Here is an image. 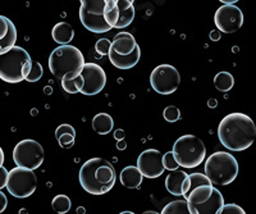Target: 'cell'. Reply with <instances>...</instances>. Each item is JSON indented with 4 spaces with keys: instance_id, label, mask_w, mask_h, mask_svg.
<instances>
[{
    "instance_id": "23",
    "label": "cell",
    "mask_w": 256,
    "mask_h": 214,
    "mask_svg": "<svg viewBox=\"0 0 256 214\" xmlns=\"http://www.w3.org/2000/svg\"><path fill=\"white\" fill-rule=\"evenodd\" d=\"M81 10L96 17H102L104 12V0H80Z\"/></svg>"
},
{
    "instance_id": "20",
    "label": "cell",
    "mask_w": 256,
    "mask_h": 214,
    "mask_svg": "<svg viewBox=\"0 0 256 214\" xmlns=\"http://www.w3.org/2000/svg\"><path fill=\"white\" fill-rule=\"evenodd\" d=\"M52 40L59 45H67L74 38V30L67 22H58L52 30Z\"/></svg>"
},
{
    "instance_id": "10",
    "label": "cell",
    "mask_w": 256,
    "mask_h": 214,
    "mask_svg": "<svg viewBox=\"0 0 256 214\" xmlns=\"http://www.w3.org/2000/svg\"><path fill=\"white\" fill-rule=\"evenodd\" d=\"M180 74L176 67L170 64H160L154 68L150 74V85L160 95H170L178 90Z\"/></svg>"
},
{
    "instance_id": "30",
    "label": "cell",
    "mask_w": 256,
    "mask_h": 214,
    "mask_svg": "<svg viewBox=\"0 0 256 214\" xmlns=\"http://www.w3.org/2000/svg\"><path fill=\"white\" fill-rule=\"evenodd\" d=\"M162 160H163V166L166 170H178V168H180V164H178L177 162H176L172 152H166V154H163V156H162Z\"/></svg>"
},
{
    "instance_id": "14",
    "label": "cell",
    "mask_w": 256,
    "mask_h": 214,
    "mask_svg": "<svg viewBox=\"0 0 256 214\" xmlns=\"http://www.w3.org/2000/svg\"><path fill=\"white\" fill-rule=\"evenodd\" d=\"M17 42V28L8 17L0 14V54L8 52Z\"/></svg>"
},
{
    "instance_id": "28",
    "label": "cell",
    "mask_w": 256,
    "mask_h": 214,
    "mask_svg": "<svg viewBox=\"0 0 256 214\" xmlns=\"http://www.w3.org/2000/svg\"><path fill=\"white\" fill-rule=\"evenodd\" d=\"M42 74H44V68H42L41 63L32 62L31 70H30V74H27L24 80H26L27 82H38V80L42 77Z\"/></svg>"
},
{
    "instance_id": "39",
    "label": "cell",
    "mask_w": 256,
    "mask_h": 214,
    "mask_svg": "<svg viewBox=\"0 0 256 214\" xmlns=\"http://www.w3.org/2000/svg\"><path fill=\"white\" fill-rule=\"evenodd\" d=\"M4 152H3V149H2V148H0V167H2V166H4Z\"/></svg>"
},
{
    "instance_id": "34",
    "label": "cell",
    "mask_w": 256,
    "mask_h": 214,
    "mask_svg": "<svg viewBox=\"0 0 256 214\" xmlns=\"http://www.w3.org/2000/svg\"><path fill=\"white\" fill-rule=\"evenodd\" d=\"M219 214H244V210L237 204H224Z\"/></svg>"
},
{
    "instance_id": "25",
    "label": "cell",
    "mask_w": 256,
    "mask_h": 214,
    "mask_svg": "<svg viewBox=\"0 0 256 214\" xmlns=\"http://www.w3.org/2000/svg\"><path fill=\"white\" fill-rule=\"evenodd\" d=\"M70 206H72V202H70V199L67 196V195H56L52 202V210L56 212L59 214H66L67 212H70Z\"/></svg>"
},
{
    "instance_id": "38",
    "label": "cell",
    "mask_w": 256,
    "mask_h": 214,
    "mask_svg": "<svg viewBox=\"0 0 256 214\" xmlns=\"http://www.w3.org/2000/svg\"><path fill=\"white\" fill-rule=\"evenodd\" d=\"M220 31L219 30H214V31H212L210 32V40H212V42H219L220 40Z\"/></svg>"
},
{
    "instance_id": "35",
    "label": "cell",
    "mask_w": 256,
    "mask_h": 214,
    "mask_svg": "<svg viewBox=\"0 0 256 214\" xmlns=\"http://www.w3.org/2000/svg\"><path fill=\"white\" fill-rule=\"evenodd\" d=\"M64 134H70V135L76 136V130H74V127L70 126V124H59L58 128L56 130V138H58V136L60 135H64Z\"/></svg>"
},
{
    "instance_id": "27",
    "label": "cell",
    "mask_w": 256,
    "mask_h": 214,
    "mask_svg": "<svg viewBox=\"0 0 256 214\" xmlns=\"http://www.w3.org/2000/svg\"><path fill=\"white\" fill-rule=\"evenodd\" d=\"M188 177H190V186L186 195H184V199H186V196L190 194V191H192L195 188H198V186L212 185V182H210V180L208 178L206 174H202V173H191V174H188Z\"/></svg>"
},
{
    "instance_id": "4",
    "label": "cell",
    "mask_w": 256,
    "mask_h": 214,
    "mask_svg": "<svg viewBox=\"0 0 256 214\" xmlns=\"http://www.w3.org/2000/svg\"><path fill=\"white\" fill-rule=\"evenodd\" d=\"M32 66L31 56L24 48L14 45L0 54V80L8 84H18L24 81Z\"/></svg>"
},
{
    "instance_id": "21",
    "label": "cell",
    "mask_w": 256,
    "mask_h": 214,
    "mask_svg": "<svg viewBox=\"0 0 256 214\" xmlns=\"http://www.w3.org/2000/svg\"><path fill=\"white\" fill-rule=\"evenodd\" d=\"M113 127L114 120L108 113H99L92 118V130L98 135H108Z\"/></svg>"
},
{
    "instance_id": "8",
    "label": "cell",
    "mask_w": 256,
    "mask_h": 214,
    "mask_svg": "<svg viewBox=\"0 0 256 214\" xmlns=\"http://www.w3.org/2000/svg\"><path fill=\"white\" fill-rule=\"evenodd\" d=\"M6 188L12 196L18 198V199H26L36 191L38 177L34 170L17 166L8 172Z\"/></svg>"
},
{
    "instance_id": "17",
    "label": "cell",
    "mask_w": 256,
    "mask_h": 214,
    "mask_svg": "<svg viewBox=\"0 0 256 214\" xmlns=\"http://www.w3.org/2000/svg\"><path fill=\"white\" fill-rule=\"evenodd\" d=\"M116 6L120 10V18H118V22H116L114 28H126L134 22V14H136L134 2H131V0H118Z\"/></svg>"
},
{
    "instance_id": "12",
    "label": "cell",
    "mask_w": 256,
    "mask_h": 214,
    "mask_svg": "<svg viewBox=\"0 0 256 214\" xmlns=\"http://www.w3.org/2000/svg\"><path fill=\"white\" fill-rule=\"evenodd\" d=\"M84 78V86L81 88V94L92 96L100 94L106 85V74L100 66L96 63H86L80 74Z\"/></svg>"
},
{
    "instance_id": "16",
    "label": "cell",
    "mask_w": 256,
    "mask_h": 214,
    "mask_svg": "<svg viewBox=\"0 0 256 214\" xmlns=\"http://www.w3.org/2000/svg\"><path fill=\"white\" fill-rule=\"evenodd\" d=\"M136 38L130 32H118L114 36V40L110 44V50L120 56H127L132 53L137 46Z\"/></svg>"
},
{
    "instance_id": "2",
    "label": "cell",
    "mask_w": 256,
    "mask_h": 214,
    "mask_svg": "<svg viewBox=\"0 0 256 214\" xmlns=\"http://www.w3.org/2000/svg\"><path fill=\"white\" fill-rule=\"evenodd\" d=\"M80 184L91 195H104L116 185V173L110 162L104 158H91L80 170Z\"/></svg>"
},
{
    "instance_id": "19",
    "label": "cell",
    "mask_w": 256,
    "mask_h": 214,
    "mask_svg": "<svg viewBox=\"0 0 256 214\" xmlns=\"http://www.w3.org/2000/svg\"><path fill=\"white\" fill-rule=\"evenodd\" d=\"M144 176L136 166H128L122 170L120 174V184L127 188H138L142 184Z\"/></svg>"
},
{
    "instance_id": "43",
    "label": "cell",
    "mask_w": 256,
    "mask_h": 214,
    "mask_svg": "<svg viewBox=\"0 0 256 214\" xmlns=\"http://www.w3.org/2000/svg\"><path fill=\"white\" fill-rule=\"evenodd\" d=\"M131 2H134V0H131Z\"/></svg>"
},
{
    "instance_id": "32",
    "label": "cell",
    "mask_w": 256,
    "mask_h": 214,
    "mask_svg": "<svg viewBox=\"0 0 256 214\" xmlns=\"http://www.w3.org/2000/svg\"><path fill=\"white\" fill-rule=\"evenodd\" d=\"M58 140V144L60 145V148L63 149H70L74 145V141H76V136L70 135V134H64V135H60L56 138Z\"/></svg>"
},
{
    "instance_id": "31",
    "label": "cell",
    "mask_w": 256,
    "mask_h": 214,
    "mask_svg": "<svg viewBox=\"0 0 256 214\" xmlns=\"http://www.w3.org/2000/svg\"><path fill=\"white\" fill-rule=\"evenodd\" d=\"M102 17H104L105 22H106L112 28H114L116 22H118V18H120V10H118V6H116V8L109 10V12L102 13Z\"/></svg>"
},
{
    "instance_id": "40",
    "label": "cell",
    "mask_w": 256,
    "mask_h": 214,
    "mask_svg": "<svg viewBox=\"0 0 256 214\" xmlns=\"http://www.w3.org/2000/svg\"><path fill=\"white\" fill-rule=\"evenodd\" d=\"M208 106H210V108H216V99H212L208 102Z\"/></svg>"
},
{
    "instance_id": "24",
    "label": "cell",
    "mask_w": 256,
    "mask_h": 214,
    "mask_svg": "<svg viewBox=\"0 0 256 214\" xmlns=\"http://www.w3.org/2000/svg\"><path fill=\"white\" fill-rule=\"evenodd\" d=\"M163 214H188V206H187V202L184 200H174L170 202L164 206L162 210Z\"/></svg>"
},
{
    "instance_id": "33",
    "label": "cell",
    "mask_w": 256,
    "mask_h": 214,
    "mask_svg": "<svg viewBox=\"0 0 256 214\" xmlns=\"http://www.w3.org/2000/svg\"><path fill=\"white\" fill-rule=\"evenodd\" d=\"M110 44L112 42H109L108 38H100V40H98V42L95 45L96 52L100 56H108L109 50H110Z\"/></svg>"
},
{
    "instance_id": "11",
    "label": "cell",
    "mask_w": 256,
    "mask_h": 214,
    "mask_svg": "<svg viewBox=\"0 0 256 214\" xmlns=\"http://www.w3.org/2000/svg\"><path fill=\"white\" fill-rule=\"evenodd\" d=\"M214 22L220 32L234 34L244 24V13L234 4H224L216 12Z\"/></svg>"
},
{
    "instance_id": "7",
    "label": "cell",
    "mask_w": 256,
    "mask_h": 214,
    "mask_svg": "<svg viewBox=\"0 0 256 214\" xmlns=\"http://www.w3.org/2000/svg\"><path fill=\"white\" fill-rule=\"evenodd\" d=\"M172 152L180 167L196 168L205 160L206 148L198 136L184 135L176 140Z\"/></svg>"
},
{
    "instance_id": "6",
    "label": "cell",
    "mask_w": 256,
    "mask_h": 214,
    "mask_svg": "<svg viewBox=\"0 0 256 214\" xmlns=\"http://www.w3.org/2000/svg\"><path fill=\"white\" fill-rule=\"evenodd\" d=\"M186 202L191 214H219L224 206L222 192L212 185H200L190 191Z\"/></svg>"
},
{
    "instance_id": "29",
    "label": "cell",
    "mask_w": 256,
    "mask_h": 214,
    "mask_svg": "<svg viewBox=\"0 0 256 214\" xmlns=\"http://www.w3.org/2000/svg\"><path fill=\"white\" fill-rule=\"evenodd\" d=\"M163 116H164V120L169 124H174L177 120H180V110L174 106H169L164 109L163 112Z\"/></svg>"
},
{
    "instance_id": "41",
    "label": "cell",
    "mask_w": 256,
    "mask_h": 214,
    "mask_svg": "<svg viewBox=\"0 0 256 214\" xmlns=\"http://www.w3.org/2000/svg\"><path fill=\"white\" fill-rule=\"evenodd\" d=\"M219 2H222L223 4H236L240 0H219Z\"/></svg>"
},
{
    "instance_id": "5",
    "label": "cell",
    "mask_w": 256,
    "mask_h": 214,
    "mask_svg": "<svg viewBox=\"0 0 256 214\" xmlns=\"http://www.w3.org/2000/svg\"><path fill=\"white\" fill-rule=\"evenodd\" d=\"M238 162L227 152H216L205 162V174L212 184L227 186L238 176Z\"/></svg>"
},
{
    "instance_id": "3",
    "label": "cell",
    "mask_w": 256,
    "mask_h": 214,
    "mask_svg": "<svg viewBox=\"0 0 256 214\" xmlns=\"http://www.w3.org/2000/svg\"><path fill=\"white\" fill-rule=\"evenodd\" d=\"M84 64V54L73 45H60L49 56V70L58 80H72L81 74Z\"/></svg>"
},
{
    "instance_id": "22",
    "label": "cell",
    "mask_w": 256,
    "mask_h": 214,
    "mask_svg": "<svg viewBox=\"0 0 256 214\" xmlns=\"http://www.w3.org/2000/svg\"><path fill=\"white\" fill-rule=\"evenodd\" d=\"M214 85H216V90L220 92H227L234 86V78L230 72L223 70V72L216 74V76L214 77Z\"/></svg>"
},
{
    "instance_id": "15",
    "label": "cell",
    "mask_w": 256,
    "mask_h": 214,
    "mask_svg": "<svg viewBox=\"0 0 256 214\" xmlns=\"http://www.w3.org/2000/svg\"><path fill=\"white\" fill-rule=\"evenodd\" d=\"M108 56L112 64L118 68V70H131V68H134L137 63L140 62L141 49L137 45L136 49L132 53L127 54V56H120V54H116L114 52H112V50H109Z\"/></svg>"
},
{
    "instance_id": "13",
    "label": "cell",
    "mask_w": 256,
    "mask_h": 214,
    "mask_svg": "<svg viewBox=\"0 0 256 214\" xmlns=\"http://www.w3.org/2000/svg\"><path fill=\"white\" fill-rule=\"evenodd\" d=\"M162 156H163V154L156 149L144 150L137 158L136 167L146 178H158L166 170Z\"/></svg>"
},
{
    "instance_id": "18",
    "label": "cell",
    "mask_w": 256,
    "mask_h": 214,
    "mask_svg": "<svg viewBox=\"0 0 256 214\" xmlns=\"http://www.w3.org/2000/svg\"><path fill=\"white\" fill-rule=\"evenodd\" d=\"M188 176L186 172L180 170H170L166 178V188L174 196H182V190H184V178Z\"/></svg>"
},
{
    "instance_id": "1",
    "label": "cell",
    "mask_w": 256,
    "mask_h": 214,
    "mask_svg": "<svg viewBox=\"0 0 256 214\" xmlns=\"http://www.w3.org/2000/svg\"><path fill=\"white\" fill-rule=\"evenodd\" d=\"M218 138L226 149L242 152L254 144L256 138L255 122L244 113H230L220 120Z\"/></svg>"
},
{
    "instance_id": "37",
    "label": "cell",
    "mask_w": 256,
    "mask_h": 214,
    "mask_svg": "<svg viewBox=\"0 0 256 214\" xmlns=\"http://www.w3.org/2000/svg\"><path fill=\"white\" fill-rule=\"evenodd\" d=\"M8 206V199H6V194L0 191V213H3Z\"/></svg>"
},
{
    "instance_id": "42",
    "label": "cell",
    "mask_w": 256,
    "mask_h": 214,
    "mask_svg": "<svg viewBox=\"0 0 256 214\" xmlns=\"http://www.w3.org/2000/svg\"><path fill=\"white\" fill-rule=\"evenodd\" d=\"M116 3H118V0H116Z\"/></svg>"
},
{
    "instance_id": "26",
    "label": "cell",
    "mask_w": 256,
    "mask_h": 214,
    "mask_svg": "<svg viewBox=\"0 0 256 214\" xmlns=\"http://www.w3.org/2000/svg\"><path fill=\"white\" fill-rule=\"evenodd\" d=\"M60 81L62 88H63L64 91H67L68 94H78L82 86H84V78H82L81 74H78V76L72 80L62 78Z\"/></svg>"
},
{
    "instance_id": "36",
    "label": "cell",
    "mask_w": 256,
    "mask_h": 214,
    "mask_svg": "<svg viewBox=\"0 0 256 214\" xmlns=\"http://www.w3.org/2000/svg\"><path fill=\"white\" fill-rule=\"evenodd\" d=\"M6 180H8V170H6L4 166H2L0 167V190L6 188Z\"/></svg>"
},
{
    "instance_id": "9",
    "label": "cell",
    "mask_w": 256,
    "mask_h": 214,
    "mask_svg": "<svg viewBox=\"0 0 256 214\" xmlns=\"http://www.w3.org/2000/svg\"><path fill=\"white\" fill-rule=\"evenodd\" d=\"M44 148L40 142L31 138L20 141L13 149V160L18 167L38 170L44 162Z\"/></svg>"
}]
</instances>
